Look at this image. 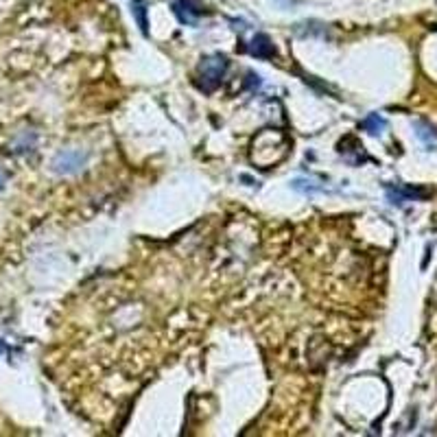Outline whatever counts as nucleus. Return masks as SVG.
<instances>
[{
  "label": "nucleus",
  "mask_w": 437,
  "mask_h": 437,
  "mask_svg": "<svg viewBox=\"0 0 437 437\" xmlns=\"http://www.w3.org/2000/svg\"><path fill=\"white\" fill-rule=\"evenodd\" d=\"M252 55L256 57H274V47L269 44L267 35H256L252 42Z\"/></svg>",
  "instance_id": "3"
},
{
  "label": "nucleus",
  "mask_w": 437,
  "mask_h": 437,
  "mask_svg": "<svg viewBox=\"0 0 437 437\" xmlns=\"http://www.w3.org/2000/svg\"><path fill=\"white\" fill-rule=\"evenodd\" d=\"M83 162H85V154L81 151H64V154H59L53 162V167L57 173H74V171H79L83 167Z\"/></svg>",
  "instance_id": "2"
},
{
  "label": "nucleus",
  "mask_w": 437,
  "mask_h": 437,
  "mask_svg": "<svg viewBox=\"0 0 437 437\" xmlns=\"http://www.w3.org/2000/svg\"><path fill=\"white\" fill-rule=\"evenodd\" d=\"M0 188H3V173H0Z\"/></svg>",
  "instance_id": "8"
},
{
  "label": "nucleus",
  "mask_w": 437,
  "mask_h": 437,
  "mask_svg": "<svg viewBox=\"0 0 437 437\" xmlns=\"http://www.w3.org/2000/svg\"><path fill=\"white\" fill-rule=\"evenodd\" d=\"M175 13H177L182 22H195L197 9H192V5L188 3V0H177V3H175Z\"/></svg>",
  "instance_id": "4"
},
{
  "label": "nucleus",
  "mask_w": 437,
  "mask_h": 437,
  "mask_svg": "<svg viewBox=\"0 0 437 437\" xmlns=\"http://www.w3.org/2000/svg\"><path fill=\"white\" fill-rule=\"evenodd\" d=\"M295 190H302V192H315V190H322V186H313V182H304V179H295L293 182Z\"/></svg>",
  "instance_id": "6"
},
{
  "label": "nucleus",
  "mask_w": 437,
  "mask_h": 437,
  "mask_svg": "<svg viewBox=\"0 0 437 437\" xmlns=\"http://www.w3.org/2000/svg\"><path fill=\"white\" fill-rule=\"evenodd\" d=\"M361 127L368 129L370 133H379V131L385 127V120H383L379 114H370V116L363 120V123H361Z\"/></svg>",
  "instance_id": "5"
},
{
  "label": "nucleus",
  "mask_w": 437,
  "mask_h": 437,
  "mask_svg": "<svg viewBox=\"0 0 437 437\" xmlns=\"http://www.w3.org/2000/svg\"><path fill=\"white\" fill-rule=\"evenodd\" d=\"M133 13H135V16H138V24H140V28H142V31H147V20H145V11H142V5H138V3H135V9H133Z\"/></svg>",
  "instance_id": "7"
},
{
  "label": "nucleus",
  "mask_w": 437,
  "mask_h": 437,
  "mask_svg": "<svg viewBox=\"0 0 437 437\" xmlns=\"http://www.w3.org/2000/svg\"><path fill=\"white\" fill-rule=\"evenodd\" d=\"M225 68H228V64H225L223 57H213V59H206V62L201 64V79H204V90L206 92H213V90L219 85L221 77Z\"/></svg>",
  "instance_id": "1"
}]
</instances>
